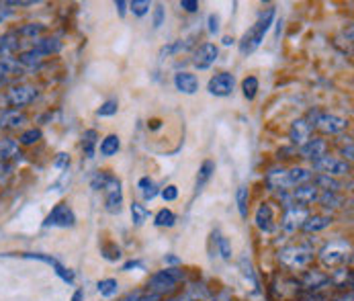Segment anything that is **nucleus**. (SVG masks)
<instances>
[{
  "label": "nucleus",
  "mask_w": 354,
  "mask_h": 301,
  "mask_svg": "<svg viewBox=\"0 0 354 301\" xmlns=\"http://www.w3.org/2000/svg\"><path fill=\"white\" fill-rule=\"evenodd\" d=\"M62 50V42L57 37H44V39H35L33 44V51H37L41 57L44 55H51Z\"/></svg>",
  "instance_id": "obj_22"
},
{
  "label": "nucleus",
  "mask_w": 354,
  "mask_h": 301,
  "mask_svg": "<svg viewBox=\"0 0 354 301\" xmlns=\"http://www.w3.org/2000/svg\"><path fill=\"white\" fill-rule=\"evenodd\" d=\"M217 55H219L217 46H213V44H203V46H199V48L195 50V53H193V64H195V68H199V70H207V68H211V66L215 64Z\"/></svg>",
  "instance_id": "obj_13"
},
{
  "label": "nucleus",
  "mask_w": 354,
  "mask_h": 301,
  "mask_svg": "<svg viewBox=\"0 0 354 301\" xmlns=\"http://www.w3.org/2000/svg\"><path fill=\"white\" fill-rule=\"evenodd\" d=\"M209 301H232V300H230V295H227V293H221V295H215V298H211Z\"/></svg>",
  "instance_id": "obj_55"
},
{
  "label": "nucleus",
  "mask_w": 354,
  "mask_h": 301,
  "mask_svg": "<svg viewBox=\"0 0 354 301\" xmlns=\"http://www.w3.org/2000/svg\"><path fill=\"white\" fill-rule=\"evenodd\" d=\"M76 224V215L68 203H57L46 217V228H72Z\"/></svg>",
  "instance_id": "obj_8"
},
{
  "label": "nucleus",
  "mask_w": 354,
  "mask_h": 301,
  "mask_svg": "<svg viewBox=\"0 0 354 301\" xmlns=\"http://www.w3.org/2000/svg\"><path fill=\"white\" fill-rule=\"evenodd\" d=\"M330 277V283H334V285H338L340 289H346V285L351 287L353 285V273L348 271V268H334L332 271V275H328Z\"/></svg>",
  "instance_id": "obj_26"
},
{
  "label": "nucleus",
  "mask_w": 354,
  "mask_h": 301,
  "mask_svg": "<svg viewBox=\"0 0 354 301\" xmlns=\"http://www.w3.org/2000/svg\"><path fill=\"white\" fill-rule=\"evenodd\" d=\"M319 197V191L315 185H299L295 189H291V193H285L283 201H285V209L287 207H307L311 203H315Z\"/></svg>",
  "instance_id": "obj_5"
},
{
  "label": "nucleus",
  "mask_w": 354,
  "mask_h": 301,
  "mask_svg": "<svg viewBox=\"0 0 354 301\" xmlns=\"http://www.w3.org/2000/svg\"><path fill=\"white\" fill-rule=\"evenodd\" d=\"M44 138V134H41V129H27V131H23L21 134V138H19V142L23 144V146H33V144H37L39 140Z\"/></svg>",
  "instance_id": "obj_41"
},
{
  "label": "nucleus",
  "mask_w": 354,
  "mask_h": 301,
  "mask_svg": "<svg viewBox=\"0 0 354 301\" xmlns=\"http://www.w3.org/2000/svg\"><path fill=\"white\" fill-rule=\"evenodd\" d=\"M313 170H317L319 174H326V176H344L351 172V164L346 160L326 154V156L313 160Z\"/></svg>",
  "instance_id": "obj_6"
},
{
  "label": "nucleus",
  "mask_w": 354,
  "mask_h": 301,
  "mask_svg": "<svg viewBox=\"0 0 354 301\" xmlns=\"http://www.w3.org/2000/svg\"><path fill=\"white\" fill-rule=\"evenodd\" d=\"M6 17H10V10H2V8H0V23H2Z\"/></svg>",
  "instance_id": "obj_56"
},
{
  "label": "nucleus",
  "mask_w": 354,
  "mask_h": 301,
  "mask_svg": "<svg viewBox=\"0 0 354 301\" xmlns=\"http://www.w3.org/2000/svg\"><path fill=\"white\" fill-rule=\"evenodd\" d=\"M174 86L183 95H195L199 91V78L191 72H178L174 76Z\"/></svg>",
  "instance_id": "obj_18"
},
{
  "label": "nucleus",
  "mask_w": 354,
  "mask_h": 301,
  "mask_svg": "<svg viewBox=\"0 0 354 301\" xmlns=\"http://www.w3.org/2000/svg\"><path fill=\"white\" fill-rule=\"evenodd\" d=\"M346 260H351V246L344 240H334L319 250V262L330 271L340 268Z\"/></svg>",
  "instance_id": "obj_4"
},
{
  "label": "nucleus",
  "mask_w": 354,
  "mask_h": 301,
  "mask_svg": "<svg viewBox=\"0 0 354 301\" xmlns=\"http://www.w3.org/2000/svg\"><path fill=\"white\" fill-rule=\"evenodd\" d=\"M150 6H152V2H150V0H133V2H129V8H131V12H133L136 17H144V15H148Z\"/></svg>",
  "instance_id": "obj_44"
},
{
  "label": "nucleus",
  "mask_w": 354,
  "mask_h": 301,
  "mask_svg": "<svg viewBox=\"0 0 354 301\" xmlns=\"http://www.w3.org/2000/svg\"><path fill=\"white\" fill-rule=\"evenodd\" d=\"M17 48H19V42H17V37H15L12 33H8V35L0 37V57L10 55V53L17 50Z\"/></svg>",
  "instance_id": "obj_39"
},
{
  "label": "nucleus",
  "mask_w": 354,
  "mask_h": 301,
  "mask_svg": "<svg viewBox=\"0 0 354 301\" xmlns=\"http://www.w3.org/2000/svg\"><path fill=\"white\" fill-rule=\"evenodd\" d=\"M17 62H19V66L23 68H35V66H39L41 64V55L37 53V51L29 50V51H21L19 53V57H17Z\"/></svg>",
  "instance_id": "obj_29"
},
{
  "label": "nucleus",
  "mask_w": 354,
  "mask_h": 301,
  "mask_svg": "<svg viewBox=\"0 0 354 301\" xmlns=\"http://www.w3.org/2000/svg\"><path fill=\"white\" fill-rule=\"evenodd\" d=\"M334 301H353V293H348V295H342V298H338V300Z\"/></svg>",
  "instance_id": "obj_57"
},
{
  "label": "nucleus",
  "mask_w": 354,
  "mask_h": 301,
  "mask_svg": "<svg viewBox=\"0 0 354 301\" xmlns=\"http://www.w3.org/2000/svg\"><path fill=\"white\" fill-rule=\"evenodd\" d=\"M242 91H244V97L248 100L256 99V93H258V78L256 76H248L242 80Z\"/></svg>",
  "instance_id": "obj_40"
},
{
  "label": "nucleus",
  "mask_w": 354,
  "mask_h": 301,
  "mask_svg": "<svg viewBox=\"0 0 354 301\" xmlns=\"http://www.w3.org/2000/svg\"><path fill=\"white\" fill-rule=\"evenodd\" d=\"M332 226V217L330 215H309L301 226L305 232H322L326 228Z\"/></svg>",
  "instance_id": "obj_23"
},
{
  "label": "nucleus",
  "mask_w": 354,
  "mask_h": 301,
  "mask_svg": "<svg viewBox=\"0 0 354 301\" xmlns=\"http://www.w3.org/2000/svg\"><path fill=\"white\" fill-rule=\"evenodd\" d=\"M97 289H99V293H101L102 298H113L119 291V283L115 279H102V281H99Z\"/></svg>",
  "instance_id": "obj_38"
},
{
  "label": "nucleus",
  "mask_w": 354,
  "mask_h": 301,
  "mask_svg": "<svg viewBox=\"0 0 354 301\" xmlns=\"http://www.w3.org/2000/svg\"><path fill=\"white\" fill-rule=\"evenodd\" d=\"M266 187L268 191H287L289 183H287V170L285 168H272L266 174Z\"/></svg>",
  "instance_id": "obj_21"
},
{
  "label": "nucleus",
  "mask_w": 354,
  "mask_h": 301,
  "mask_svg": "<svg viewBox=\"0 0 354 301\" xmlns=\"http://www.w3.org/2000/svg\"><path fill=\"white\" fill-rule=\"evenodd\" d=\"M153 224H156L158 228H172V226L176 224V215H174L170 209H160V211L156 213Z\"/></svg>",
  "instance_id": "obj_34"
},
{
  "label": "nucleus",
  "mask_w": 354,
  "mask_h": 301,
  "mask_svg": "<svg viewBox=\"0 0 354 301\" xmlns=\"http://www.w3.org/2000/svg\"><path fill=\"white\" fill-rule=\"evenodd\" d=\"M97 138H99V134H97L95 129L84 131V136H82V150H84V154H86V158H93V156H95Z\"/></svg>",
  "instance_id": "obj_33"
},
{
  "label": "nucleus",
  "mask_w": 354,
  "mask_h": 301,
  "mask_svg": "<svg viewBox=\"0 0 354 301\" xmlns=\"http://www.w3.org/2000/svg\"><path fill=\"white\" fill-rule=\"evenodd\" d=\"M217 250L221 254V258L223 260H230L232 258V244L227 242V238H223V236H217Z\"/></svg>",
  "instance_id": "obj_45"
},
{
  "label": "nucleus",
  "mask_w": 354,
  "mask_h": 301,
  "mask_svg": "<svg viewBox=\"0 0 354 301\" xmlns=\"http://www.w3.org/2000/svg\"><path fill=\"white\" fill-rule=\"evenodd\" d=\"M315 127H319L324 134H340L348 127V121L344 117H338V115H330V113H324V115H317L315 119Z\"/></svg>",
  "instance_id": "obj_12"
},
{
  "label": "nucleus",
  "mask_w": 354,
  "mask_h": 301,
  "mask_svg": "<svg viewBox=\"0 0 354 301\" xmlns=\"http://www.w3.org/2000/svg\"><path fill=\"white\" fill-rule=\"evenodd\" d=\"M44 31H46V25H41V23H31V25L21 27V29H19V35H23V37H37V35H41Z\"/></svg>",
  "instance_id": "obj_43"
},
{
  "label": "nucleus",
  "mask_w": 354,
  "mask_h": 301,
  "mask_svg": "<svg viewBox=\"0 0 354 301\" xmlns=\"http://www.w3.org/2000/svg\"><path fill=\"white\" fill-rule=\"evenodd\" d=\"M0 74H21V66L17 62V57H10V55H4L0 57Z\"/></svg>",
  "instance_id": "obj_36"
},
{
  "label": "nucleus",
  "mask_w": 354,
  "mask_h": 301,
  "mask_svg": "<svg viewBox=\"0 0 354 301\" xmlns=\"http://www.w3.org/2000/svg\"><path fill=\"white\" fill-rule=\"evenodd\" d=\"M342 154H344V156H346L348 160H353V144L344 146V148H342Z\"/></svg>",
  "instance_id": "obj_54"
},
{
  "label": "nucleus",
  "mask_w": 354,
  "mask_h": 301,
  "mask_svg": "<svg viewBox=\"0 0 354 301\" xmlns=\"http://www.w3.org/2000/svg\"><path fill=\"white\" fill-rule=\"evenodd\" d=\"M180 277H183V273L178 268H164V271H160V273L153 275L152 279H150V285L148 287H150L152 293L162 295V293L174 289L176 283L180 281Z\"/></svg>",
  "instance_id": "obj_7"
},
{
  "label": "nucleus",
  "mask_w": 354,
  "mask_h": 301,
  "mask_svg": "<svg viewBox=\"0 0 354 301\" xmlns=\"http://www.w3.org/2000/svg\"><path fill=\"white\" fill-rule=\"evenodd\" d=\"M191 46V42H174V44H170V46H166V48H162L160 51V57H164V55H172V53H176V51H183L187 50Z\"/></svg>",
  "instance_id": "obj_46"
},
{
  "label": "nucleus",
  "mask_w": 354,
  "mask_h": 301,
  "mask_svg": "<svg viewBox=\"0 0 354 301\" xmlns=\"http://www.w3.org/2000/svg\"><path fill=\"white\" fill-rule=\"evenodd\" d=\"M2 80H4V76H2V74H0V82H2Z\"/></svg>",
  "instance_id": "obj_59"
},
{
  "label": "nucleus",
  "mask_w": 354,
  "mask_h": 301,
  "mask_svg": "<svg viewBox=\"0 0 354 301\" xmlns=\"http://www.w3.org/2000/svg\"><path fill=\"white\" fill-rule=\"evenodd\" d=\"M311 179V170L301 168V166H295L291 170H287V183H289V189L291 187H299V185H307V181Z\"/></svg>",
  "instance_id": "obj_24"
},
{
  "label": "nucleus",
  "mask_w": 354,
  "mask_h": 301,
  "mask_svg": "<svg viewBox=\"0 0 354 301\" xmlns=\"http://www.w3.org/2000/svg\"><path fill=\"white\" fill-rule=\"evenodd\" d=\"M311 260H313V248L307 244L287 246L279 252V262L289 271H304Z\"/></svg>",
  "instance_id": "obj_3"
},
{
  "label": "nucleus",
  "mask_w": 354,
  "mask_h": 301,
  "mask_svg": "<svg viewBox=\"0 0 354 301\" xmlns=\"http://www.w3.org/2000/svg\"><path fill=\"white\" fill-rule=\"evenodd\" d=\"M160 195H162V199L164 201H174L176 197H178V189H176L174 185H168Z\"/></svg>",
  "instance_id": "obj_48"
},
{
  "label": "nucleus",
  "mask_w": 354,
  "mask_h": 301,
  "mask_svg": "<svg viewBox=\"0 0 354 301\" xmlns=\"http://www.w3.org/2000/svg\"><path fill=\"white\" fill-rule=\"evenodd\" d=\"M234 86H236V78L234 74L230 72H219L215 74L209 84H207V91L213 95V97H230L234 93Z\"/></svg>",
  "instance_id": "obj_9"
},
{
  "label": "nucleus",
  "mask_w": 354,
  "mask_h": 301,
  "mask_svg": "<svg viewBox=\"0 0 354 301\" xmlns=\"http://www.w3.org/2000/svg\"><path fill=\"white\" fill-rule=\"evenodd\" d=\"M272 21H274V8L270 6V8H266V10L258 17V21H256L252 27L244 33V37H242V42H240V53H242V55H250L252 51H256L260 48V44L264 42V35L268 33V29H270V25H272Z\"/></svg>",
  "instance_id": "obj_1"
},
{
  "label": "nucleus",
  "mask_w": 354,
  "mask_h": 301,
  "mask_svg": "<svg viewBox=\"0 0 354 301\" xmlns=\"http://www.w3.org/2000/svg\"><path fill=\"white\" fill-rule=\"evenodd\" d=\"M213 298L211 295V291L205 287V285H193L189 291H187V295H185V300L187 301H209Z\"/></svg>",
  "instance_id": "obj_31"
},
{
  "label": "nucleus",
  "mask_w": 354,
  "mask_h": 301,
  "mask_svg": "<svg viewBox=\"0 0 354 301\" xmlns=\"http://www.w3.org/2000/svg\"><path fill=\"white\" fill-rule=\"evenodd\" d=\"M125 6H127V2H123V0L115 2V8L119 10V17H125Z\"/></svg>",
  "instance_id": "obj_53"
},
{
  "label": "nucleus",
  "mask_w": 354,
  "mask_h": 301,
  "mask_svg": "<svg viewBox=\"0 0 354 301\" xmlns=\"http://www.w3.org/2000/svg\"><path fill=\"white\" fill-rule=\"evenodd\" d=\"M215 172V164L211 160H205L199 168V176H197V191H201L203 187L207 185V181L211 179V174Z\"/></svg>",
  "instance_id": "obj_35"
},
{
  "label": "nucleus",
  "mask_w": 354,
  "mask_h": 301,
  "mask_svg": "<svg viewBox=\"0 0 354 301\" xmlns=\"http://www.w3.org/2000/svg\"><path fill=\"white\" fill-rule=\"evenodd\" d=\"M93 189L102 191L104 193V207L109 213H119L121 205H123V189H121V181L106 174V172H99L93 181Z\"/></svg>",
  "instance_id": "obj_2"
},
{
  "label": "nucleus",
  "mask_w": 354,
  "mask_h": 301,
  "mask_svg": "<svg viewBox=\"0 0 354 301\" xmlns=\"http://www.w3.org/2000/svg\"><path fill=\"white\" fill-rule=\"evenodd\" d=\"M162 25H164V6L158 4L153 8V29H160Z\"/></svg>",
  "instance_id": "obj_47"
},
{
  "label": "nucleus",
  "mask_w": 354,
  "mask_h": 301,
  "mask_svg": "<svg viewBox=\"0 0 354 301\" xmlns=\"http://www.w3.org/2000/svg\"><path fill=\"white\" fill-rule=\"evenodd\" d=\"M209 33H217L219 31V17L217 15H209Z\"/></svg>",
  "instance_id": "obj_50"
},
{
  "label": "nucleus",
  "mask_w": 354,
  "mask_h": 301,
  "mask_svg": "<svg viewBox=\"0 0 354 301\" xmlns=\"http://www.w3.org/2000/svg\"><path fill=\"white\" fill-rule=\"evenodd\" d=\"M21 160H23V150L15 140H10V138L0 140V162L12 166V164H17Z\"/></svg>",
  "instance_id": "obj_14"
},
{
  "label": "nucleus",
  "mask_w": 354,
  "mask_h": 301,
  "mask_svg": "<svg viewBox=\"0 0 354 301\" xmlns=\"http://www.w3.org/2000/svg\"><path fill=\"white\" fill-rule=\"evenodd\" d=\"M317 201L322 203V207L324 209H338V207H342V203H344V197L340 195V193H322Z\"/></svg>",
  "instance_id": "obj_30"
},
{
  "label": "nucleus",
  "mask_w": 354,
  "mask_h": 301,
  "mask_svg": "<svg viewBox=\"0 0 354 301\" xmlns=\"http://www.w3.org/2000/svg\"><path fill=\"white\" fill-rule=\"evenodd\" d=\"M68 164H70V156H68V154H57V158H55V168H68Z\"/></svg>",
  "instance_id": "obj_51"
},
{
  "label": "nucleus",
  "mask_w": 354,
  "mask_h": 301,
  "mask_svg": "<svg viewBox=\"0 0 354 301\" xmlns=\"http://www.w3.org/2000/svg\"><path fill=\"white\" fill-rule=\"evenodd\" d=\"M148 215H150V211L146 209V205H142V203H131V219H133V224H136L138 228L146 224Z\"/></svg>",
  "instance_id": "obj_37"
},
{
  "label": "nucleus",
  "mask_w": 354,
  "mask_h": 301,
  "mask_svg": "<svg viewBox=\"0 0 354 301\" xmlns=\"http://www.w3.org/2000/svg\"><path fill=\"white\" fill-rule=\"evenodd\" d=\"M37 97V89H33V86H27V84H23V86H12L8 93H6V102L10 104V107H25V104H29V102H33Z\"/></svg>",
  "instance_id": "obj_11"
},
{
  "label": "nucleus",
  "mask_w": 354,
  "mask_h": 301,
  "mask_svg": "<svg viewBox=\"0 0 354 301\" xmlns=\"http://www.w3.org/2000/svg\"><path fill=\"white\" fill-rule=\"evenodd\" d=\"M117 111H119V102H117V99H109L104 100L101 107L97 109V115H99V117H113Z\"/></svg>",
  "instance_id": "obj_42"
},
{
  "label": "nucleus",
  "mask_w": 354,
  "mask_h": 301,
  "mask_svg": "<svg viewBox=\"0 0 354 301\" xmlns=\"http://www.w3.org/2000/svg\"><path fill=\"white\" fill-rule=\"evenodd\" d=\"M301 283H304V287L309 289V293H315L317 289H322L330 283V277L322 271H305Z\"/></svg>",
  "instance_id": "obj_20"
},
{
  "label": "nucleus",
  "mask_w": 354,
  "mask_h": 301,
  "mask_svg": "<svg viewBox=\"0 0 354 301\" xmlns=\"http://www.w3.org/2000/svg\"><path fill=\"white\" fill-rule=\"evenodd\" d=\"M80 298H82V291H78V293L74 295V301H80Z\"/></svg>",
  "instance_id": "obj_58"
},
{
  "label": "nucleus",
  "mask_w": 354,
  "mask_h": 301,
  "mask_svg": "<svg viewBox=\"0 0 354 301\" xmlns=\"http://www.w3.org/2000/svg\"><path fill=\"white\" fill-rule=\"evenodd\" d=\"M138 189L142 191V195H144V199L146 201L156 199V197H158V193H160L158 185L153 183L150 176H144V179H140V183H138Z\"/></svg>",
  "instance_id": "obj_27"
},
{
  "label": "nucleus",
  "mask_w": 354,
  "mask_h": 301,
  "mask_svg": "<svg viewBox=\"0 0 354 301\" xmlns=\"http://www.w3.org/2000/svg\"><path fill=\"white\" fill-rule=\"evenodd\" d=\"M311 125H309V121L301 117V119H295L293 121V125H291V129H289V138H291V142L295 144V146H304L305 142L311 138Z\"/></svg>",
  "instance_id": "obj_16"
},
{
  "label": "nucleus",
  "mask_w": 354,
  "mask_h": 301,
  "mask_svg": "<svg viewBox=\"0 0 354 301\" xmlns=\"http://www.w3.org/2000/svg\"><path fill=\"white\" fill-rule=\"evenodd\" d=\"M119 148H121V142H119V136H115V134L106 136L101 142V154L104 158L115 156V154L119 152Z\"/></svg>",
  "instance_id": "obj_28"
},
{
  "label": "nucleus",
  "mask_w": 354,
  "mask_h": 301,
  "mask_svg": "<svg viewBox=\"0 0 354 301\" xmlns=\"http://www.w3.org/2000/svg\"><path fill=\"white\" fill-rule=\"evenodd\" d=\"M180 8H185L187 12H197L199 10V2L197 0H180Z\"/></svg>",
  "instance_id": "obj_49"
},
{
  "label": "nucleus",
  "mask_w": 354,
  "mask_h": 301,
  "mask_svg": "<svg viewBox=\"0 0 354 301\" xmlns=\"http://www.w3.org/2000/svg\"><path fill=\"white\" fill-rule=\"evenodd\" d=\"M27 123V115L19 109H4L0 111V129H19Z\"/></svg>",
  "instance_id": "obj_15"
},
{
  "label": "nucleus",
  "mask_w": 354,
  "mask_h": 301,
  "mask_svg": "<svg viewBox=\"0 0 354 301\" xmlns=\"http://www.w3.org/2000/svg\"><path fill=\"white\" fill-rule=\"evenodd\" d=\"M307 217H309V213H307L305 207H287L285 213H283L281 226H283L285 232H297L304 226Z\"/></svg>",
  "instance_id": "obj_10"
},
{
  "label": "nucleus",
  "mask_w": 354,
  "mask_h": 301,
  "mask_svg": "<svg viewBox=\"0 0 354 301\" xmlns=\"http://www.w3.org/2000/svg\"><path fill=\"white\" fill-rule=\"evenodd\" d=\"M326 150H328V144L322 138H309L304 146H299V154L307 160H311V162L326 156Z\"/></svg>",
  "instance_id": "obj_17"
},
{
  "label": "nucleus",
  "mask_w": 354,
  "mask_h": 301,
  "mask_svg": "<svg viewBox=\"0 0 354 301\" xmlns=\"http://www.w3.org/2000/svg\"><path fill=\"white\" fill-rule=\"evenodd\" d=\"M301 301H326L324 295H319V293H307L301 298Z\"/></svg>",
  "instance_id": "obj_52"
},
{
  "label": "nucleus",
  "mask_w": 354,
  "mask_h": 301,
  "mask_svg": "<svg viewBox=\"0 0 354 301\" xmlns=\"http://www.w3.org/2000/svg\"><path fill=\"white\" fill-rule=\"evenodd\" d=\"M254 221H256V226H258L262 232H272V228H274V211H272L270 203H262V205L256 209Z\"/></svg>",
  "instance_id": "obj_19"
},
{
  "label": "nucleus",
  "mask_w": 354,
  "mask_h": 301,
  "mask_svg": "<svg viewBox=\"0 0 354 301\" xmlns=\"http://www.w3.org/2000/svg\"><path fill=\"white\" fill-rule=\"evenodd\" d=\"M248 201H250L248 187H238V191H236V203H238V211H240L242 217H248Z\"/></svg>",
  "instance_id": "obj_32"
},
{
  "label": "nucleus",
  "mask_w": 354,
  "mask_h": 301,
  "mask_svg": "<svg viewBox=\"0 0 354 301\" xmlns=\"http://www.w3.org/2000/svg\"><path fill=\"white\" fill-rule=\"evenodd\" d=\"M315 187H317V191L322 189L324 193H340V189H342L340 181H336L334 176H326V174L315 176Z\"/></svg>",
  "instance_id": "obj_25"
}]
</instances>
